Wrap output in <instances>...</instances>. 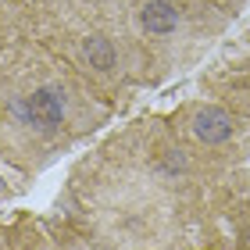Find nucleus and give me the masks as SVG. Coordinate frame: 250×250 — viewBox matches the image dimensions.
Instances as JSON below:
<instances>
[{
  "instance_id": "1",
  "label": "nucleus",
  "mask_w": 250,
  "mask_h": 250,
  "mask_svg": "<svg viewBox=\"0 0 250 250\" xmlns=\"http://www.w3.org/2000/svg\"><path fill=\"white\" fill-rule=\"evenodd\" d=\"M21 115H25V122L40 125V129H54V125H61V118H64V100H61L58 89L43 86L32 97H25Z\"/></svg>"
},
{
  "instance_id": "2",
  "label": "nucleus",
  "mask_w": 250,
  "mask_h": 250,
  "mask_svg": "<svg viewBox=\"0 0 250 250\" xmlns=\"http://www.w3.org/2000/svg\"><path fill=\"white\" fill-rule=\"evenodd\" d=\"M193 132L204 143H225L232 136V118L225 115L222 107H204L197 118H193Z\"/></svg>"
},
{
  "instance_id": "3",
  "label": "nucleus",
  "mask_w": 250,
  "mask_h": 250,
  "mask_svg": "<svg viewBox=\"0 0 250 250\" xmlns=\"http://www.w3.org/2000/svg\"><path fill=\"white\" fill-rule=\"evenodd\" d=\"M140 25L150 32V36H168V32H175V25H179V11H175V4H168V0H150V4L140 11Z\"/></svg>"
},
{
  "instance_id": "4",
  "label": "nucleus",
  "mask_w": 250,
  "mask_h": 250,
  "mask_svg": "<svg viewBox=\"0 0 250 250\" xmlns=\"http://www.w3.org/2000/svg\"><path fill=\"white\" fill-rule=\"evenodd\" d=\"M86 58H89V64L93 68H115V47H111L107 40H100V36H93V40H86Z\"/></svg>"
}]
</instances>
